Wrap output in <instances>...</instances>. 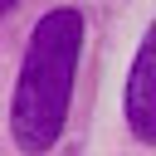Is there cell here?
I'll return each mask as SVG.
<instances>
[{
    "instance_id": "6da1fadb",
    "label": "cell",
    "mask_w": 156,
    "mask_h": 156,
    "mask_svg": "<svg viewBox=\"0 0 156 156\" xmlns=\"http://www.w3.org/2000/svg\"><path fill=\"white\" fill-rule=\"evenodd\" d=\"M78 54H83V15L68 10V5L39 15V24L29 29V49H24L15 102H10L15 141L24 151H34V156L49 151L58 141V132H63Z\"/></svg>"
},
{
    "instance_id": "7a4b0ae2",
    "label": "cell",
    "mask_w": 156,
    "mask_h": 156,
    "mask_svg": "<svg viewBox=\"0 0 156 156\" xmlns=\"http://www.w3.org/2000/svg\"><path fill=\"white\" fill-rule=\"evenodd\" d=\"M127 127L136 141L156 146V24L146 29L132 73H127Z\"/></svg>"
},
{
    "instance_id": "3957f363",
    "label": "cell",
    "mask_w": 156,
    "mask_h": 156,
    "mask_svg": "<svg viewBox=\"0 0 156 156\" xmlns=\"http://www.w3.org/2000/svg\"><path fill=\"white\" fill-rule=\"evenodd\" d=\"M15 5H20V0H0V15H5V10H15Z\"/></svg>"
}]
</instances>
